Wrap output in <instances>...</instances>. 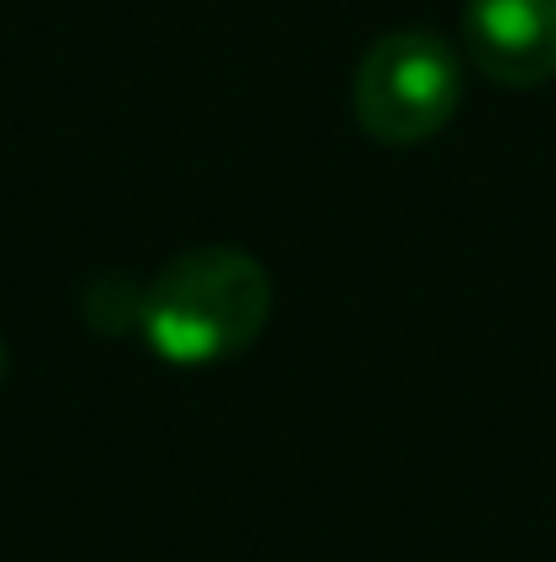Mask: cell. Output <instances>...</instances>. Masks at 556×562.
<instances>
[{
  "label": "cell",
  "mask_w": 556,
  "mask_h": 562,
  "mask_svg": "<svg viewBox=\"0 0 556 562\" xmlns=\"http://www.w3.org/2000/svg\"><path fill=\"white\" fill-rule=\"evenodd\" d=\"M273 312L268 268L240 246H196L143 290V339L175 367H213L251 350Z\"/></svg>",
  "instance_id": "1"
},
{
  "label": "cell",
  "mask_w": 556,
  "mask_h": 562,
  "mask_svg": "<svg viewBox=\"0 0 556 562\" xmlns=\"http://www.w3.org/2000/svg\"><path fill=\"white\" fill-rule=\"evenodd\" d=\"M464 99V60L447 38L425 27L382 33L355 71V121L387 148H415L436 137Z\"/></svg>",
  "instance_id": "2"
},
{
  "label": "cell",
  "mask_w": 556,
  "mask_h": 562,
  "mask_svg": "<svg viewBox=\"0 0 556 562\" xmlns=\"http://www.w3.org/2000/svg\"><path fill=\"white\" fill-rule=\"evenodd\" d=\"M469 66L502 88H541L556 77V0H464Z\"/></svg>",
  "instance_id": "3"
},
{
  "label": "cell",
  "mask_w": 556,
  "mask_h": 562,
  "mask_svg": "<svg viewBox=\"0 0 556 562\" xmlns=\"http://www.w3.org/2000/svg\"><path fill=\"white\" fill-rule=\"evenodd\" d=\"M0 372H5V350H0Z\"/></svg>",
  "instance_id": "4"
}]
</instances>
